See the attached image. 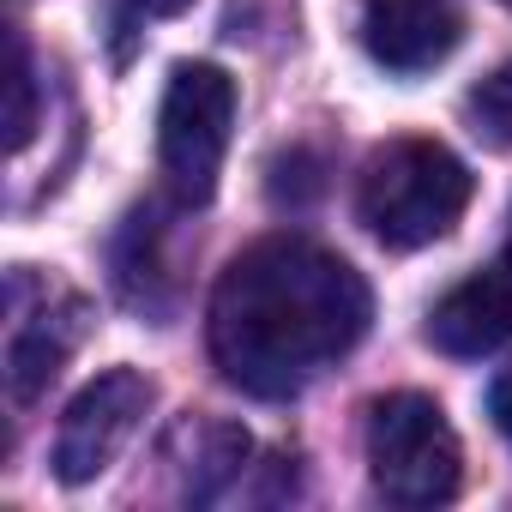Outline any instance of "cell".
<instances>
[{"mask_svg":"<svg viewBox=\"0 0 512 512\" xmlns=\"http://www.w3.org/2000/svg\"><path fill=\"white\" fill-rule=\"evenodd\" d=\"M374 320V296L362 272L338 253L272 235L223 266L211 290V362L247 398H296L326 368H338Z\"/></svg>","mask_w":512,"mask_h":512,"instance_id":"6da1fadb","label":"cell"},{"mask_svg":"<svg viewBox=\"0 0 512 512\" xmlns=\"http://www.w3.org/2000/svg\"><path fill=\"white\" fill-rule=\"evenodd\" d=\"M470 187L476 181L464 157H452L440 139H392L368 157L356 181V217L380 247L410 253L458 229V217L470 211Z\"/></svg>","mask_w":512,"mask_h":512,"instance_id":"7a4b0ae2","label":"cell"},{"mask_svg":"<svg viewBox=\"0 0 512 512\" xmlns=\"http://www.w3.org/2000/svg\"><path fill=\"white\" fill-rule=\"evenodd\" d=\"M368 476L392 506H446L464 482V446L428 392H386L368 404Z\"/></svg>","mask_w":512,"mask_h":512,"instance_id":"3957f363","label":"cell"},{"mask_svg":"<svg viewBox=\"0 0 512 512\" xmlns=\"http://www.w3.org/2000/svg\"><path fill=\"white\" fill-rule=\"evenodd\" d=\"M235 79L211 61H181L163 85L157 109V163L181 205H205L217 193L229 133H235Z\"/></svg>","mask_w":512,"mask_h":512,"instance_id":"277c9868","label":"cell"},{"mask_svg":"<svg viewBox=\"0 0 512 512\" xmlns=\"http://www.w3.org/2000/svg\"><path fill=\"white\" fill-rule=\"evenodd\" d=\"M7 392L13 404H31L61 368L67 356L85 344L91 332V302L67 284L31 278L25 266L7 278Z\"/></svg>","mask_w":512,"mask_h":512,"instance_id":"5b68a950","label":"cell"},{"mask_svg":"<svg viewBox=\"0 0 512 512\" xmlns=\"http://www.w3.org/2000/svg\"><path fill=\"white\" fill-rule=\"evenodd\" d=\"M151 398H157V386H151L145 374H133V368L97 374V380L67 404V416H61V428H55V476H61L67 488L97 482V476L127 452V440L139 434Z\"/></svg>","mask_w":512,"mask_h":512,"instance_id":"8992f818","label":"cell"},{"mask_svg":"<svg viewBox=\"0 0 512 512\" xmlns=\"http://www.w3.org/2000/svg\"><path fill=\"white\" fill-rule=\"evenodd\" d=\"M356 31L374 67L416 79L464 43L458 0H356Z\"/></svg>","mask_w":512,"mask_h":512,"instance_id":"52a82bcc","label":"cell"},{"mask_svg":"<svg viewBox=\"0 0 512 512\" xmlns=\"http://www.w3.org/2000/svg\"><path fill=\"white\" fill-rule=\"evenodd\" d=\"M512 338V266L494 260L452 284L428 314V344L446 356H488Z\"/></svg>","mask_w":512,"mask_h":512,"instance_id":"ba28073f","label":"cell"},{"mask_svg":"<svg viewBox=\"0 0 512 512\" xmlns=\"http://www.w3.org/2000/svg\"><path fill=\"white\" fill-rule=\"evenodd\" d=\"M169 446H181L187 458V494L193 500H211L241 464H247V452H253V440L235 428V422H211V416H193V422H175V434H169Z\"/></svg>","mask_w":512,"mask_h":512,"instance_id":"9c48e42d","label":"cell"},{"mask_svg":"<svg viewBox=\"0 0 512 512\" xmlns=\"http://www.w3.org/2000/svg\"><path fill=\"white\" fill-rule=\"evenodd\" d=\"M7 61H13V115H7V139H13V151H25L31 145V133H37V73H31V49H25V37L13 31L7 37Z\"/></svg>","mask_w":512,"mask_h":512,"instance_id":"30bf717a","label":"cell"},{"mask_svg":"<svg viewBox=\"0 0 512 512\" xmlns=\"http://www.w3.org/2000/svg\"><path fill=\"white\" fill-rule=\"evenodd\" d=\"M470 121L488 145H500V151L512 145V67H500L494 79H482L470 91Z\"/></svg>","mask_w":512,"mask_h":512,"instance_id":"8fae6325","label":"cell"},{"mask_svg":"<svg viewBox=\"0 0 512 512\" xmlns=\"http://www.w3.org/2000/svg\"><path fill=\"white\" fill-rule=\"evenodd\" d=\"M488 422L500 428V440L512 446V362L494 374V386H488Z\"/></svg>","mask_w":512,"mask_h":512,"instance_id":"7c38bea8","label":"cell"},{"mask_svg":"<svg viewBox=\"0 0 512 512\" xmlns=\"http://www.w3.org/2000/svg\"><path fill=\"white\" fill-rule=\"evenodd\" d=\"M133 13H145V19H175V13H187L193 0H127Z\"/></svg>","mask_w":512,"mask_h":512,"instance_id":"4fadbf2b","label":"cell"},{"mask_svg":"<svg viewBox=\"0 0 512 512\" xmlns=\"http://www.w3.org/2000/svg\"><path fill=\"white\" fill-rule=\"evenodd\" d=\"M500 260L512 266V211H506V247H500Z\"/></svg>","mask_w":512,"mask_h":512,"instance_id":"5bb4252c","label":"cell"},{"mask_svg":"<svg viewBox=\"0 0 512 512\" xmlns=\"http://www.w3.org/2000/svg\"><path fill=\"white\" fill-rule=\"evenodd\" d=\"M506 7H512V0H506Z\"/></svg>","mask_w":512,"mask_h":512,"instance_id":"9a60e30c","label":"cell"}]
</instances>
